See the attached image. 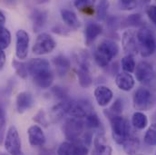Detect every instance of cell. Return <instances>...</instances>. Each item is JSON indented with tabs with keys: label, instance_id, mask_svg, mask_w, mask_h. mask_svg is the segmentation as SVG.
<instances>
[{
	"label": "cell",
	"instance_id": "obj_46",
	"mask_svg": "<svg viewBox=\"0 0 156 155\" xmlns=\"http://www.w3.org/2000/svg\"><path fill=\"white\" fill-rule=\"evenodd\" d=\"M154 121L155 122V123H156V112L154 114Z\"/></svg>",
	"mask_w": 156,
	"mask_h": 155
},
{
	"label": "cell",
	"instance_id": "obj_47",
	"mask_svg": "<svg viewBox=\"0 0 156 155\" xmlns=\"http://www.w3.org/2000/svg\"><path fill=\"white\" fill-rule=\"evenodd\" d=\"M17 155H25L24 154V153H22V152H21V153H18V154Z\"/></svg>",
	"mask_w": 156,
	"mask_h": 155
},
{
	"label": "cell",
	"instance_id": "obj_35",
	"mask_svg": "<svg viewBox=\"0 0 156 155\" xmlns=\"http://www.w3.org/2000/svg\"><path fill=\"white\" fill-rule=\"evenodd\" d=\"M118 5L122 10H132L137 6V2L131 0H121L118 2Z\"/></svg>",
	"mask_w": 156,
	"mask_h": 155
},
{
	"label": "cell",
	"instance_id": "obj_18",
	"mask_svg": "<svg viewBox=\"0 0 156 155\" xmlns=\"http://www.w3.org/2000/svg\"><path fill=\"white\" fill-rule=\"evenodd\" d=\"M27 65L28 74H30L32 76L37 75L39 72L50 69L49 62L46 59H44V58H34V59H31L27 64Z\"/></svg>",
	"mask_w": 156,
	"mask_h": 155
},
{
	"label": "cell",
	"instance_id": "obj_48",
	"mask_svg": "<svg viewBox=\"0 0 156 155\" xmlns=\"http://www.w3.org/2000/svg\"><path fill=\"white\" fill-rule=\"evenodd\" d=\"M138 155H141V154H138Z\"/></svg>",
	"mask_w": 156,
	"mask_h": 155
},
{
	"label": "cell",
	"instance_id": "obj_41",
	"mask_svg": "<svg viewBox=\"0 0 156 155\" xmlns=\"http://www.w3.org/2000/svg\"><path fill=\"white\" fill-rule=\"evenodd\" d=\"M91 4H92L91 0H76V1H75L74 5H75L76 7L83 9V8H85V7L89 6Z\"/></svg>",
	"mask_w": 156,
	"mask_h": 155
},
{
	"label": "cell",
	"instance_id": "obj_24",
	"mask_svg": "<svg viewBox=\"0 0 156 155\" xmlns=\"http://www.w3.org/2000/svg\"><path fill=\"white\" fill-rule=\"evenodd\" d=\"M61 16H62V19L64 20V22L71 28L77 29L78 27H80V26H81L80 20L78 19L76 14L75 12H73L72 10L62 9Z\"/></svg>",
	"mask_w": 156,
	"mask_h": 155
},
{
	"label": "cell",
	"instance_id": "obj_14",
	"mask_svg": "<svg viewBox=\"0 0 156 155\" xmlns=\"http://www.w3.org/2000/svg\"><path fill=\"white\" fill-rule=\"evenodd\" d=\"M35 103L34 97L30 93L27 92H21L16 95V110L19 114H23L26 111L29 110Z\"/></svg>",
	"mask_w": 156,
	"mask_h": 155
},
{
	"label": "cell",
	"instance_id": "obj_25",
	"mask_svg": "<svg viewBox=\"0 0 156 155\" xmlns=\"http://www.w3.org/2000/svg\"><path fill=\"white\" fill-rule=\"evenodd\" d=\"M77 76L79 84L83 88H88L93 83V78L90 75L89 68L79 67V69L77 70Z\"/></svg>",
	"mask_w": 156,
	"mask_h": 155
},
{
	"label": "cell",
	"instance_id": "obj_7",
	"mask_svg": "<svg viewBox=\"0 0 156 155\" xmlns=\"http://www.w3.org/2000/svg\"><path fill=\"white\" fill-rule=\"evenodd\" d=\"M133 107L139 111H148L154 104V96L146 88H139L133 94Z\"/></svg>",
	"mask_w": 156,
	"mask_h": 155
},
{
	"label": "cell",
	"instance_id": "obj_4",
	"mask_svg": "<svg viewBox=\"0 0 156 155\" xmlns=\"http://www.w3.org/2000/svg\"><path fill=\"white\" fill-rule=\"evenodd\" d=\"M92 112H94L93 107L90 102L85 99L67 101V114L73 118H85Z\"/></svg>",
	"mask_w": 156,
	"mask_h": 155
},
{
	"label": "cell",
	"instance_id": "obj_37",
	"mask_svg": "<svg viewBox=\"0 0 156 155\" xmlns=\"http://www.w3.org/2000/svg\"><path fill=\"white\" fill-rule=\"evenodd\" d=\"M33 120H34L36 122H37V123L43 125V126H44V127H47V126L49 125V122H48V121H47V119H46L45 113H44V110H40L38 113L34 116Z\"/></svg>",
	"mask_w": 156,
	"mask_h": 155
},
{
	"label": "cell",
	"instance_id": "obj_26",
	"mask_svg": "<svg viewBox=\"0 0 156 155\" xmlns=\"http://www.w3.org/2000/svg\"><path fill=\"white\" fill-rule=\"evenodd\" d=\"M132 124L138 130H144L148 124V118L142 112H135L132 117Z\"/></svg>",
	"mask_w": 156,
	"mask_h": 155
},
{
	"label": "cell",
	"instance_id": "obj_40",
	"mask_svg": "<svg viewBox=\"0 0 156 155\" xmlns=\"http://www.w3.org/2000/svg\"><path fill=\"white\" fill-rule=\"evenodd\" d=\"M92 141H93V134L91 132H85L83 133V140L81 141L84 145H86L87 147L91 145L92 143Z\"/></svg>",
	"mask_w": 156,
	"mask_h": 155
},
{
	"label": "cell",
	"instance_id": "obj_29",
	"mask_svg": "<svg viewBox=\"0 0 156 155\" xmlns=\"http://www.w3.org/2000/svg\"><path fill=\"white\" fill-rule=\"evenodd\" d=\"M83 123L84 126L88 129H98L101 127V121L97 114L94 112H92L85 117V121Z\"/></svg>",
	"mask_w": 156,
	"mask_h": 155
},
{
	"label": "cell",
	"instance_id": "obj_6",
	"mask_svg": "<svg viewBox=\"0 0 156 155\" xmlns=\"http://www.w3.org/2000/svg\"><path fill=\"white\" fill-rule=\"evenodd\" d=\"M55 46L56 42L49 34L41 33L36 39V42L32 47V51L36 55H42L53 52Z\"/></svg>",
	"mask_w": 156,
	"mask_h": 155
},
{
	"label": "cell",
	"instance_id": "obj_34",
	"mask_svg": "<svg viewBox=\"0 0 156 155\" xmlns=\"http://www.w3.org/2000/svg\"><path fill=\"white\" fill-rule=\"evenodd\" d=\"M108 7H109L108 1H105V0L100 1V3L97 5V8H96V17L98 20L102 21L106 17Z\"/></svg>",
	"mask_w": 156,
	"mask_h": 155
},
{
	"label": "cell",
	"instance_id": "obj_1",
	"mask_svg": "<svg viewBox=\"0 0 156 155\" xmlns=\"http://www.w3.org/2000/svg\"><path fill=\"white\" fill-rule=\"evenodd\" d=\"M118 52L119 47L116 43L112 40L105 39L97 45L94 57L100 67H105L118 55Z\"/></svg>",
	"mask_w": 156,
	"mask_h": 155
},
{
	"label": "cell",
	"instance_id": "obj_36",
	"mask_svg": "<svg viewBox=\"0 0 156 155\" xmlns=\"http://www.w3.org/2000/svg\"><path fill=\"white\" fill-rule=\"evenodd\" d=\"M75 145V153L76 155H87L88 154V147L84 145L80 140L74 143Z\"/></svg>",
	"mask_w": 156,
	"mask_h": 155
},
{
	"label": "cell",
	"instance_id": "obj_5",
	"mask_svg": "<svg viewBox=\"0 0 156 155\" xmlns=\"http://www.w3.org/2000/svg\"><path fill=\"white\" fill-rule=\"evenodd\" d=\"M84 128V123L80 119L71 118L66 121L63 125V132L68 142L75 143L79 141Z\"/></svg>",
	"mask_w": 156,
	"mask_h": 155
},
{
	"label": "cell",
	"instance_id": "obj_10",
	"mask_svg": "<svg viewBox=\"0 0 156 155\" xmlns=\"http://www.w3.org/2000/svg\"><path fill=\"white\" fill-rule=\"evenodd\" d=\"M122 44L126 55H135L139 52L136 32L133 29H128L123 32L122 37Z\"/></svg>",
	"mask_w": 156,
	"mask_h": 155
},
{
	"label": "cell",
	"instance_id": "obj_19",
	"mask_svg": "<svg viewBox=\"0 0 156 155\" xmlns=\"http://www.w3.org/2000/svg\"><path fill=\"white\" fill-rule=\"evenodd\" d=\"M102 32H103V27L99 24L93 23V22L88 23L84 30L85 44L87 45H90L99 35L102 34Z\"/></svg>",
	"mask_w": 156,
	"mask_h": 155
},
{
	"label": "cell",
	"instance_id": "obj_31",
	"mask_svg": "<svg viewBox=\"0 0 156 155\" xmlns=\"http://www.w3.org/2000/svg\"><path fill=\"white\" fill-rule=\"evenodd\" d=\"M144 142L148 145L156 146V123L151 124L144 134Z\"/></svg>",
	"mask_w": 156,
	"mask_h": 155
},
{
	"label": "cell",
	"instance_id": "obj_12",
	"mask_svg": "<svg viewBox=\"0 0 156 155\" xmlns=\"http://www.w3.org/2000/svg\"><path fill=\"white\" fill-rule=\"evenodd\" d=\"M113 149L106 143L104 132H98L94 140V150L92 155H112Z\"/></svg>",
	"mask_w": 156,
	"mask_h": 155
},
{
	"label": "cell",
	"instance_id": "obj_49",
	"mask_svg": "<svg viewBox=\"0 0 156 155\" xmlns=\"http://www.w3.org/2000/svg\"><path fill=\"white\" fill-rule=\"evenodd\" d=\"M155 155H156V153H155Z\"/></svg>",
	"mask_w": 156,
	"mask_h": 155
},
{
	"label": "cell",
	"instance_id": "obj_15",
	"mask_svg": "<svg viewBox=\"0 0 156 155\" xmlns=\"http://www.w3.org/2000/svg\"><path fill=\"white\" fill-rule=\"evenodd\" d=\"M112 90L105 85H99L94 89V97L100 106H106L113 99Z\"/></svg>",
	"mask_w": 156,
	"mask_h": 155
},
{
	"label": "cell",
	"instance_id": "obj_22",
	"mask_svg": "<svg viewBox=\"0 0 156 155\" xmlns=\"http://www.w3.org/2000/svg\"><path fill=\"white\" fill-rule=\"evenodd\" d=\"M53 63L55 66L56 72L60 76H64L67 74L70 69V61L65 55H59L53 59Z\"/></svg>",
	"mask_w": 156,
	"mask_h": 155
},
{
	"label": "cell",
	"instance_id": "obj_38",
	"mask_svg": "<svg viewBox=\"0 0 156 155\" xmlns=\"http://www.w3.org/2000/svg\"><path fill=\"white\" fill-rule=\"evenodd\" d=\"M52 93L58 99H61V100H64L66 101V99L67 98V93L66 91L63 88V87H60V86H55L52 88Z\"/></svg>",
	"mask_w": 156,
	"mask_h": 155
},
{
	"label": "cell",
	"instance_id": "obj_13",
	"mask_svg": "<svg viewBox=\"0 0 156 155\" xmlns=\"http://www.w3.org/2000/svg\"><path fill=\"white\" fill-rule=\"evenodd\" d=\"M28 133V140L30 145L34 147H38V146H43L45 143L46 138L45 135L42 130L41 127L38 125H32L28 128L27 130Z\"/></svg>",
	"mask_w": 156,
	"mask_h": 155
},
{
	"label": "cell",
	"instance_id": "obj_44",
	"mask_svg": "<svg viewBox=\"0 0 156 155\" xmlns=\"http://www.w3.org/2000/svg\"><path fill=\"white\" fill-rule=\"evenodd\" d=\"M5 23V17L4 16V14L0 11V29L4 27Z\"/></svg>",
	"mask_w": 156,
	"mask_h": 155
},
{
	"label": "cell",
	"instance_id": "obj_16",
	"mask_svg": "<svg viewBox=\"0 0 156 155\" xmlns=\"http://www.w3.org/2000/svg\"><path fill=\"white\" fill-rule=\"evenodd\" d=\"M33 81L35 84L41 89L49 88L54 81V76L51 69L39 72L37 75L33 76Z\"/></svg>",
	"mask_w": 156,
	"mask_h": 155
},
{
	"label": "cell",
	"instance_id": "obj_27",
	"mask_svg": "<svg viewBox=\"0 0 156 155\" xmlns=\"http://www.w3.org/2000/svg\"><path fill=\"white\" fill-rule=\"evenodd\" d=\"M122 109H123V104H122V101L121 99H116L115 102L112 104V106L109 109L105 110V114L108 117L109 119L112 117L120 116L122 113Z\"/></svg>",
	"mask_w": 156,
	"mask_h": 155
},
{
	"label": "cell",
	"instance_id": "obj_8",
	"mask_svg": "<svg viewBox=\"0 0 156 155\" xmlns=\"http://www.w3.org/2000/svg\"><path fill=\"white\" fill-rule=\"evenodd\" d=\"M5 148L10 155H17L21 153V139L16 126L9 127L5 141Z\"/></svg>",
	"mask_w": 156,
	"mask_h": 155
},
{
	"label": "cell",
	"instance_id": "obj_21",
	"mask_svg": "<svg viewBox=\"0 0 156 155\" xmlns=\"http://www.w3.org/2000/svg\"><path fill=\"white\" fill-rule=\"evenodd\" d=\"M31 19L34 31L38 32L45 25V22L47 20V13L41 9H34L31 14Z\"/></svg>",
	"mask_w": 156,
	"mask_h": 155
},
{
	"label": "cell",
	"instance_id": "obj_30",
	"mask_svg": "<svg viewBox=\"0 0 156 155\" xmlns=\"http://www.w3.org/2000/svg\"><path fill=\"white\" fill-rule=\"evenodd\" d=\"M12 65H13V68L15 69L16 73L17 74V76H19L20 77L24 78V79H26L28 76V70H27V64L17 61V60H13Z\"/></svg>",
	"mask_w": 156,
	"mask_h": 155
},
{
	"label": "cell",
	"instance_id": "obj_2",
	"mask_svg": "<svg viewBox=\"0 0 156 155\" xmlns=\"http://www.w3.org/2000/svg\"><path fill=\"white\" fill-rule=\"evenodd\" d=\"M138 49L143 57H148L156 51V36L152 29L144 26L137 33Z\"/></svg>",
	"mask_w": 156,
	"mask_h": 155
},
{
	"label": "cell",
	"instance_id": "obj_33",
	"mask_svg": "<svg viewBox=\"0 0 156 155\" xmlns=\"http://www.w3.org/2000/svg\"><path fill=\"white\" fill-rule=\"evenodd\" d=\"M11 43V34L5 27L0 29V49L4 50L9 46Z\"/></svg>",
	"mask_w": 156,
	"mask_h": 155
},
{
	"label": "cell",
	"instance_id": "obj_42",
	"mask_svg": "<svg viewBox=\"0 0 156 155\" xmlns=\"http://www.w3.org/2000/svg\"><path fill=\"white\" fill-rule=\"evenodd\" d=\"M128 21L131 25H138L139 22H141V16L139 14H135V15H132L130 17H128Z\"/></svg>",
	"mask_w": 156,
	"mask_h": 155
},
{
	"label": "cell",
	"instance_id": "obj_9",
	"mask_svg": "<svg viewBox=\"0 0 156 155\" xmlns=\"http://www.w3.org/2000/svg\"><path fill=\"white\" fill-rule=\"evenodd\" d=\"M29 35L23 29H19L16 33V55L20 60H24L28 55Z\"/></svg>",
	"mask_w": 156,
	"mask_h": 155
},
{
	"label": "cell",
	"instance_id": "obj_39",
	"mask_svg": "<svg viewBox=\"0 0 156 155\" xmlns=\"http://www.w3.org/2000/svg\"><path fill=\"white\" fill-rule=\"evenodd\" d=\"M146 14L151 21L156 25V5H149L146 9Z\"/></svg>",
	"mask_w": 156,
	"mask_h": 155
},
{
	"label": "cell",
	"instance_id": "obj_20",
	"mask_svg": "<svg viewBox=\"0 0 156 155\" xmlns=\"http://www.w3.org/2000/svg\"><path fill=\"white\" fill-rule=\"evenodd\" d=\"M67 114V101H63L54 105L49 112L50 120L53 122H57Z\"/></svg>",
	"mask_w": 156,
	"mask_h": 155
},
{
	"label": "cell",
	"instance_id": "obj_43",
	"mask_svg": "<svg viewBox=\"0 0 156 155\" xmlns=\"http://www.w3.org/2000/svg\"><path fill=\"white\" fill-rule=\"evenodd\" d=\"M5 61H6L5 54L4 52V50H1L0 49V70H2L4 68L5 64Z\"/></svg>",
	"mask_w": 156,
	"mask_h": 155
},
{
	"label": "cell",
	"instance_id": "obj_45",
	"mask_svg": "<svg viewBox=\"0 0 156 155\" xmlns=\"http://www.w3.org/2000/svg\"><path fill=\"white\" fill-rule=\"evenodd\" d=\"M38 155H52V153H51L48 149L43 148V149L39 152Z\"/></svg>",
	"mask_w": 156,
	"mask_h": 155
},
{
	"label": "cell",
	"instance_id": "obj_17",
	"mask_svg": "<svg viewBox=\"0 0 156 155\" xmlns=\"http://www.w3.org/2000/svg\"><path fill=\"white\" fill-rule=\"evenodd\" d=\"M134 83L135 81H134V78L133 77V76L125 72L118 74L115 78V83H116L117 87L124 92L131 91L134 86Z\"/></svg>",
	"mask_w": 156,
	"mask_h": 155
},
{
	"label": "cell",
	"instance_id": "obj_32",
	"mask_svg": "<svg viewBox=\"0 0 156 155\" xmlns=\"http://www.w3.org/2000/svg\"><path fill=\"white\" fill-rule=\"evenodd\" d=\"M5 128H6V117L5 111L3 104L0 102V145L5 141Z\"/></svg>",
	"mask_w": 156,
	"mask_h": 155
},
{
	"label": "cell",
	"instance_id": "obj_28",
	"mask_svg": "<svg viewBox=\"0 0 156 155\" xmlns=\"http://www.w3.org/2000/svg\"><path fill=\"white\" fill-rule=\"evenodd\" d=\"M121 65H122V70L125 73H129V74L133 73L136 67L134 58L132 55H125L124 57H122V61H121Z\"/></svg>",
	"mask_w": 156,
	"mask_h": 155
},
{
	"label": "cell",
	"instance_id": "obj_11",
	"mask_svg": "<svg viewBox=\"0 0 156 155\" xmlns=\"http://www.w3.org/2000/svg\"><path fill=\"white\" fill-rule=\"evenodd\" d=\"M135 76L138 82L144 84L150 83L154 78V71L153 66L145 61L140 62L135 67Z\"/></svg>",
	"mask_w": 156,
	"mask_h": 155
},
{
	"label": "cell",
	"instance_id": "obj_3",
	"mask_svg": "<svg viewBox=\"0 0 156 155\" xmlns=\"http://www.w3.org/2000/svg\"><path fill=\"white\" fill-rule=\"evenodd\" d=\"M112 128V136L117 144H122L131 135V127L127 119L122 116L112 117L109 119Z\"/></svg>",
	"mask_w": 156,
	"mask_h": 155
},
{
	"label": "cell",
	"instance_id": "obj_23",
	"mask_svg": "<svg viewBox=\"0 0 156 155\" xmlns=\"http://www.w3.org/2000/svg\"><path fill=\"white\" fill-rule=\"evenodd\" d=\"M124 153L127 155H136L140 148V140L138 137L130 135L122 144Z\"/></svg>",
	"mask_w": 156,
	"mask_h": 155
}]
</instances>
